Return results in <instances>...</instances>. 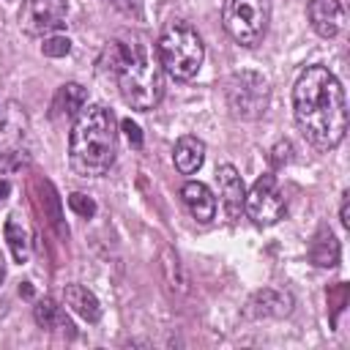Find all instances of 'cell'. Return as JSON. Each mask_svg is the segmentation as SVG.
Wrapping results in <instances>:
<instances>
[{
  "label": "cell",
  "mask_w": 350,
  "mask_h": 350,
  "mask_svg": "<svg viewBox=\"0 0 350 350\" xmlns=\"http://www.w3.org/2000/svg\"><path fill=\"white\" fill-rule=\"evenodd\" d=\"M180 197H183L189 213H191L197 221L208 224V221L216 216V197H213V191H211L205 183H200V180H189V183H183Z\"/></svg>",
  "instance_id": "cell-11"
},
{
  "label": "cell",
  "mask_w": 350,
  "mask_h": 350,
  "mask_svg": "<svg viewBox=\"0 0 350 350\" xmlns=\"http://www.w3.org/2000/svg\"><path fill=\"white\" fill-rule=\"evenodd\" d=\"M284 194L279 189V180L273 172H265L254 180V186L243 197V211L257 227H271L284 216Z\"/></svg>",
  "instance_id": "cell-6"
},
{
  "label": "cell",
  "mask_w": 350,
  "mask_h": 350,
  "mask_svg": "<svg viewBox=\"0 0 350 350\" xmlns=\"http://www.w3.org/2000/svg\"><path fill=\"white\" fill-rule=\"evenodd\" d=\"M312 260H314L317 265H323V268L336 265V260H339V243H336V238L331 235V230H323V232L317 235V241H314V246H312Z\"/></svg>",
  "instance_id": "cell-17"
},
{
  "label": "cell",
  "mask_w": 350,
  "mask_h": 350,
  "mask_svg": "<svg viewBox=\"0 0 350 350\" xmlns=\"http://www.w3.org/2000/svg\"><path fill=\"white\" fill-rule=\"evenodd\" d=\"M85 88L82 85H77V82H68V85H63L60 90H57V98H55V107L60 109V112H66V115H74V112H79L82 107H85Z\"/></svg>",
  "instance_id": "cell-18"
},
{
  "label": "cell",
  "mask_w": 350,
  "mask_h": 350,
  "mask_svg": "<svg viewBox=\"0 0 350 350\" xmlns=\"http://www.w3.org/2000/svg\"><path fill=\"white\" fill-rule=\"evenodd\" d=\"M107 3H112L123 14H139V8H142V0H107Z\"/></svg>",
  "instance_id": "cell-22"
},
{
  "label": "cell",
  "mask_w": 350,
  "mask_h": 350,
  "mask_svg": "<svg viewBox=\"0 0 350 350\" xmlns=\"http://www.w3.org/2000/svg\"><path fill=\"white\" fill-rule=\"evenodd\" d=\"M156 55H159L161 68L172 79L186 82V79L197 77L202 57H205V44L189 22L175 19L161 30V36L156 41Z\"/></svg>",
  "instance_id": "cell-4"
},
{
  "label": "cell",
  "mask_w": 350,
  "mask_h": 350,
  "mask_svg": "<svg viewBox=\"0 0 350 350\" xmlns=\"http://www.w3.org/2000/svg\"><path fill=\"white\" fill-rule=\"evenodd\" d=\"M101 71H107L131 109L148 112L164 96V77L159 55L145 41H109L101 55Z\"/></svg>",
  "instance_id": "cell-2"
},
{
  "label": "cell",
  "mask_w": 350,
  "mask_h": 350,
  "mask_svg": "<svg viewBox=\"0 0 350 350\" xmlns=\"http://www.w3.org/2000/svg\"><path fill=\"white\" fill-rule=\"evenodd\" d=\"M22 137H25V115H19L16 104H11L5 118L0 120V164L3 167L8 156H19Z\"/></svg>",
  "instance_id": "cell-12"
},
{
  "label": "cell",
  "mask_w": 350,
  "mask_h": 350,
  "mask_svg": "<svg viewBox=\"0 0 350 350\" xmlns=\"http://www.w3.org/2000/svg\"><path fill=\"white\" fill-rule=\"evenodd\" d=\"M172 161H175L178 172L194 175V172L202 167V161H205V145H202V139H197V137H191V134L180 137V139L175 142Z\"/></svg>",
  "instance_id": "cell-13"
},
{
  "label": "cell",
  "mask_w": 350,
  "mask_h": 350,
  "mask_svg": "<svg viewBox=\"0 0 350 350\" xmlns=\"http://www.w3.org/2000/svg\"><path fill=\"white\" fill-rule=\"evenodd\" d=\"M66 0H25L19 11V27L27 36H49L66 25Z\"/></svg>",
  "instance_id": "cell-8"
},
{
  "label": "cell",
  "mask_w": 350,
  "mask_h": 350,
  "mask_svg": "<svg viewBox=\"0 0 350 350\" xmlns=\"http://www.w3.org/2000/svg\"><path fill=\"white\" fill-rule=\"evenodd\" d=\"M293 115L301 134L320 150H331L347 131L342 82L325 66H306L293 85Z\"/></svg>",
  "instance_id": "cell-1"
},
{
  "label": "cell",
  "mask_w": 350,
  "mask_h": 350,
  "mask_svg": "<svg viewBox=\"0 0 350 350\" xmlns=\"http://www.w3.org/2000/svg\"><path fill=\"white\" fill-rule=\"evenodd\" d=\"M271 19L268 0H224L221 25L227 36L241 46H257L265 38Z\"/></svg>",
  "instance_id": "cell-5"
},
{
  "label": "cell",
  "mask_w": 350,
  "mask_h": 350,
  "mask_svg": "<svg viewBox=\"0 0 350 350\" xmlns=\"http://www.w3.org/2000/svg\"><path fill=\"white\" fill-rule=\"evenodd\" d=\"M123 131H126V139H129L134 148H142V131H139V126H137V123L123 120Z\"/></svg>",
  "instance_id": "cell-21"
},
{
  "label": "cell",
  "mask_w": 350,
  "mask_h": 350,
  "mask_svg": "<svg viewBox=\"0 0 350 350\" xmlns=\"http://www.w3.org/2000/svg\"><path fill=\"white\" fill-rule=\"evenodd\" d=\"M306 14L312 22V30L320 38H334L345 27V8L339 0H309Z\"/></svg>",
  "instance_id": "cell-9"
},
{
  "label": "cell",
  "mask_w": 350,
  "mask_h": 350,
  "mask_svg": "<svg viewBox=\"0 0 350 350\" xmlns=\"http://www.w3.org/2000/svg\"><path fill=\"white\" fill-rule=\"evenodd\" d=\"M216 178H219V194H221V208H224L227 219H238L243 211V197H246L238 170L232 164H221Z\"/></svg>",
  "instance_id": "cell-10"
},
{
  "label": "cell",
  "mask_w": 350,
  "mask_h": 350,
  "mask_svg": "<svg viewBox=\"0 0 350 350\" xmlns=\"http://www.w3.org/2000/svg\"><path fill=\"white\" fill-rule=\"evenodd\" d=\"M63 304L71 306V309H74L82 320H88V323H96V320L101 317L98 298H96L88 287H82V284H66V287H63Z\"/></svg>",
  "instance_id": "cell-14"
},
{
  "label": "cell",
  "mask_w": 350,
  "mask_h": 350,
  "mask_svg": "<svg viewBox=\"0 0 350 350\" xmlns=\"http://www.w3.org/2000/svg\"><path fill=\"white\" fill-rule=\"evenodd\" d=\"M41 52L46 57H66L71 52V41L63 38V36H49L44 44H41Z\"/></svg>",
  "instance_id": "cell-19"
},
{
  "label": "cell",
  "mask_w": 350,
  "mask_h": 350,
  "mask_svg": "<svg viewBox=\"0 0 350 350\" xmlns=\"http://www.w3.org/2000/svg\"><path fill=\"white\" fill-rule=\"evenodd\" d=\"M227 98H230V107H232L235 115L257 118L260 112H265V101H268L265 79L257 77V74H252V71L235 74V77L230 79Z\"/></svg>",
  "instance_id": "cell-7"
},
{
  "label": "cell",
  "mask_w": 350,
  "mask_h": 350,
  "mask_svg": "<svg viewBox=\"0 0 350 350\" xmlns=\"http://www.w3.org/2000/svg\"><path fill=\"white\" fill-rule=\"evenodd\" d=\"M5 241H8V246H11V254H14V260L16 262H27V257H30V232H27V227H25V221L16 216V213H11L8 219H5Z\"/></svg>",
  "instance_id": "cell-15"
},
{
  "label": "cell",
  "mask_w": 350,
  "mask_h": 350,
  "mask_svg": "<svg viewBox=\"0 0 350 350\" xmlns=\"http://www.w3.org/2000/svg\"><path fill=\"white\" fill-rule=\"evenodd\" d=\"M3 276H5V260H3V252H0V282H3Z\"/></svg>",
  "instance_id": "cell-25"
},
{
  "label": "cell",
  "mask_w": 350,
  "mask_h": 350,
  "mask_svg": "<svg viewBox=\"0 0 350 350\" xmlns=\"http://www.w3.org/2000/svg\"><path fill=\"white\" fill-rule=\"evenodd\" d=\"M36 323H38L41 328H49V331H55V328H74V325L68 323L66 312H63L52 298H44V301L36 304Z\"/></svg>",
  "instance_id": "cell-16"
},
{
  "label": "cell",
  "mask_w": 350,
  "mask_h": 350,
  "mask_svg": "<svg viewBox=\"0 0 350 350\" xmlns=\"http://www.w3.org/2000/svg\"><path fill=\"white\" fill-rule=\"evenodd\" d=\"M339 221H342V227H347V224H350V219H347V194H342V208H339Z\"/></svg>",
  "instance_id": "cell-23"
},
{
  "label": "cell",
  "mask_w": 350,
  "mask_h": 350,
  "mask_svg": "<svg viewBox=\"0 0 350 350\" xmlns=\"http://www.w3.org/2000/svg\"><path fill=\"white\" fill-rule=\"evenodd\" d=\"M8 191H11V183H8L5 178H0V202L8 197Z\"/></svg>",
  "instance_id": "cell-24"
},
{
  "label": "cell",
  "mask_w": 350,
  "mask_h": 350,
  "mask_svg": "<svg viewBox=\"0 0 350 350\" xmlns=\"http://www.w3.org/2000/svg\"><path fill=\"white\" fill-rule=\"evenodd\" d=\"M68 208H71L74 213H79L82 219H90V216L96 213V202H93L90 197L79 194V191H74V194L68 197Z\"/></svg>",
  "instance_id": "cell-20"
},
{
  "label": "cell",
  "mask_w": 350,
  "mask_h": 350,
  "mask_svg": "<svg viewBox=\"0 0 350 350\" xmlns=\"http://www.w3.org/2000/svg\"><path fill=\"white\" fill-rule=\"evenodd\" d=\"M115 148H118L115 115L101 104L82 107L68 134L71 170L82 178H98L112 167Z\"/></svg>",
  "instance_id": "cell-3"
}]
</instances>
